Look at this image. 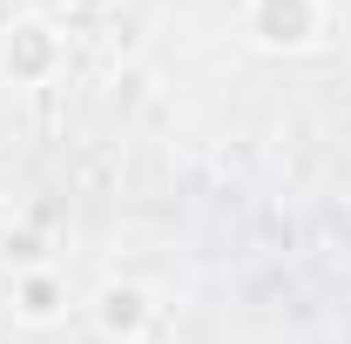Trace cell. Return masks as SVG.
<instances>
[{
    "mask_svg": "<svg viewBox=\"0 0 351 344\" xmlns=\"http://www.w3.org/2000/svg\"><path fill=\"white\" fill-rule=\"evenodd\" d=\"M135 344H149V338H135Z\"/></svg>",
    "mask_w": 351,
    "mask_h": 344,
    "instance_id": "8992f818",
    "label": "cell"
},
{
    "mask_svg": "<svg viewBox=\"0 0 351 344\" xmlns=\"http://www.w3.org/2000/svg\"><path fill=\"white\" fill-rule=\"evenodd\" d=\"M88 317H95V331L108 344H135L156 331V297L142 291V284H129V277H108L95 297H88Z\"/></svg>",
    "mask_w": 351,
    "mask_h": 344,
    "instance_id": "3957f363",
    "label": "cell"
},
{
    "mask_svg": "<svg viewBox=\"0 0 351 344\" xmlns=\"http://www.w3.org/2000/svg\"><path fill=\"white\" fill-rule=\"evenodd\" d=\"M14 317L21 324H34V331H47V324H61L68 317V277L54 270V263H41V270H14Z\"/></svg>",
    "mask_w": 351,
    "mask_h": 344,
    "instance_id": "277c9868",
    "label": "cell"
},
{
    "mask_svg": "<svg viewBox=\"0 0 351 344\" xmlns=\"http://www.w3.org/2000/svg\"><path fill=\"white\" fill-rule=\"evenodd\" d=\"M243 27L263 54H304L324 41L331 7L324 0H243Z\"/></svg>",
    "mask_w": 351,
    "mask_h": 344,
    "instance_id": "7a4b0ae2",
    "label": "cell"
},
{
    "mask_svg": "<svg viewBox=\"0 0 351 344\" xmlns=\"http://www.w3.org/2000/svg\"><path fill=\"white\" fill-rule=\"evenodd\" d=\"M61 7H68V14H108L115 0H61Z\"/></svg>",
    "mask_w": 351,
    "mask_h": 344,
    "instance_id": "5b68a950",
    "label": "cell"
},
{
    "mask_svg": "<svg viewBox=\"0 0 351 344\" xmlns=\"http://www.w3.org/2000/svg\"><path fill=\"white\" fill-rule=\"evenodd\" d=\"M68 75V34L41 21V14H27V21H14L7 34H0V82L14 88H54Z\"/></svg>",
    "mask_w": 351,
    "mask_h": 344,
    "instance_id": "6da1fadb",
    "label": "cell"
}]
</instances>
